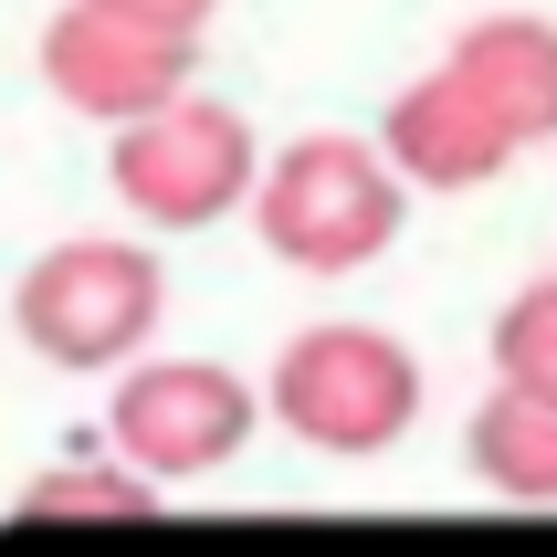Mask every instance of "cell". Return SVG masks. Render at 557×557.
I'll use <instances>...</instances> for the list:
<instances>
[{"label": "cell", "mask_w": 557, "mask_h": 557, "mask_svg": "<svg viewBox=\"0 0 557 557\" xmlns=\"http://www.w3.org/2000/svg\"><path fill=\"white\" fill-rule=\"evenodd\" d=\"M106 180H116V200L148 221V232H200V221L243 211L252 189H263V148H252V116H243V106L180 95L169 116H148V126H126V137H116Z\"/></svg>", "instance_id": "4"}, {"label": "cell", "mask_w": 557, "mask_h": 557, "mask_svg": "<svg viewBox=\"0 0 557 557\" xmlns=\"http://www.w3.org/2000/svg\"><path fill=\"white\" fill-rule=\"evenodd\" d=\"M442 63L495 106V126L516 137V148L557 137V22H536V11H484V22L453 32Z\"/></svg>", "instance_id": "8"}, {"label": "cell", "mask_w": 557, "mask_h": 557, "mask_svg": "<svg viewBox=\"0 0 557 557\" xmlns=\"http://www.w3.org/2000/svg\"><path fill=\"white\" fill-rule=\"evenodd\" d=\"M495 389L557 410V274H536L527 295L495 315Z\"/></svg>", "instance_id": "11"}, {"label": "cell", "mask_w": 557, "mask_h": 557, "mask_svg": "<svg viewBox=\"0 0 557 557\" xmlns=\"http://www.w3.org/2000/svg\"><path fill=\"white\" fill-rule=\"evenodd\" d=\"M463 463L505 505H557V410L516 400V389H484V410H473V432H463Z\"/></svg>", "instance_id": "9"}, {"label": "cell", "mask_w": 557, "mask_h": 557, "mask_svg": "<svg viewBox=\"0 0 557 557\" xmlns=\"http://www.w3.org/2000/svg\"><path fill=\"white\" fill-rule=\"evenodd\" d=\"M158 315H169V274H158L148 243H53L11 284V326L42 369H126L137 347L158 337Z\"/></svg>", "instance_id": "2"}, {"label": "cell", "mask_w": 557, "mask_h": 557, "mask_svg": "<svg viewBox=\"0 0 557 557\" xmlns=\"http://www.w3.org/2000/svg\"><path fill=\"white\" fill-rule=\"evenodd\" d=\"M379 148H389V169H400L410 189H484L516 158V137L495 126V106L453 74V63H432L421 85L389 95V126H379Z\"/></svg>", "instance_id": "7"}, {"label": "cell", "mask_w": 557, "mask_h": 557, "mask_svg": "<svg viewBox=\"0 0 557 557\" xmlns=\"http://www.w3.org/2000/svg\"><path fill=\"white\" fill-rule=\"evenodd\" d=\"M42 85H53L74 116L126 137V126L169 116L180 95H200V42L116 22V11H95V0H63L53 22H42Z\"/></svg>", "instance_id": "6"}, {"label": "cell", "mask_w": 557, "mask_h": 557, "mask_svg": "<svg viewBox=\"0 0 557 557\" xmlns=\"http://www.w3.org/2000/svg\"><path fill=\"white\" fill-rule=\"evenodd\" d=\"M106 442H116L126 473L148 484H200L252 442V389L221 358H137L116 379V410H106Z\"/></svg>", "instance_id": "5"}, {"label": "cell", "mask_w": 557, "mask_h": 557, "mask_svg": "<svg viewBox=\"0 0 557 557\" xmlns=\"http://www.w3.org/2000/svg\"><path fill=\"white\" fill-rule=\"evenodd\" d=\"M263 400H274V421L295 442L358 463V453H389V442L421 421V358H410L389 326L337 315V326H306V337L274 358V389H263Z\"/></svg>", "instance_id": "3"}, {"label": "cell", "mask_w": 557, "mask_h": 557, "mask_svg": "<svg viewBox=\"0 0 557 557\" xmlns=\"http://www.w3.org/2000/svg\"><path fill=\"white\" fill-rule=\"evenodd\" d=\"M22 516L32 527H137V516H158V484L126 463H53V473H32Z\"/></svg>", "instance_id": "10"}, {"label": "cell", "mask_w": 557, "mask_h": 557, "mask_svg": "<svg viewBox=\"0 0 557 557\" xmlns=\"http://www.w3.org/2000/svg\"><path fill=\"white\" fill-rule=\"evenodd\" d=\"M400 200L410 180L389 169L379 137H347V126H315L284 158H263V189H252V232L274 263L295 274H358L400 243Z\"/></svg>", "instance_id": "1"}, {"label": "cell", "mask_w": 557, "mask_h": 557, "mask_svg": "<svg viewBox=\"0 0 557 557\" xmlns=\"http://www.w3.org/2000/svg\"><path fill=\"white\" fill-rule=\"evenodd\" d=\"M95 11H116V22H148V32H180V42H200L221 0H95Z\"/></svg>", "instance_id": "12"}]
</instances>
